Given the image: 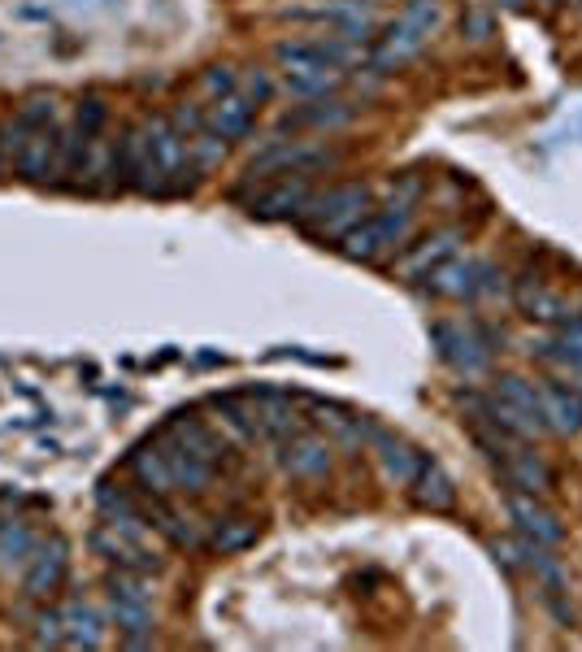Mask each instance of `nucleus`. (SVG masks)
Masks as SVG:
<instances>
[{"mask_svg": "<svg viewBox=\"0 0 582 652\" xmlns=\"http://www.w3.org/2000/svg\"><path fill=\"white\" fill-rule=\"evenodd\" d=\"M352 113H356V109H352L348 100H339V96H322V100L304 105L300 113H291L288 126H317V131H335V126H343Z\"/></svg>", "mask_w": 582, "mask_h": 652, "instance_id": "nucleus-21", "label": "nucleus"}, {"mask_svg": "<svg viewBox=\"0 0 582 652\" xmlns=\"http://www.w3.org/2000/svg\"><path fill=\"white\" fill-rule=\"evenodd\" d=\"M61 579H65V544L52 540V544H44V548L31 553L22 588H26V596H48V592L61 588Z\"/></svg>", "mask_w": 582, "mask_h": 652, "instance_id": "nucleus-14", "label": "nucleus"}, {"mask_svg": "<svg viewBox=\"0 0 582 652\" xmlns=\"http://www.w3.org/2000/svg\"><path fill=\"white\" fill-rule=\"evenodd\" d=\"M113 623L126 636V644H148L153 640V601L140 596H113Z\"/></svg>", "mask_w": 582, "mask_h": 652, "instance_id": "nucleus-20", "label": "nucleus"}, {"mask_svg": "<svg viewBox=\"0 0 582 652\" xmlns=\"http://www.w3.org/2000/svg\"><path fill=\"white\" fill-rule=\"evenodd\" d=\"M461 26H465V35H470V39H487V35H492V17H487V13H474V17H470V22H461Z\"/></svg>", "mask_w": 582, "mask_h": 652, "instance_id": "nucleus-29", "label": "nucleus"}, {"mask_svg": "<svg viewBox=\"0 0 582 652\" xmlns=\"http://www.w3.org/2000/svg\"><path fill=\"white\" fill-rule=\"evenodd\" d=\"M369 188L365 183H339V188H326V192H313V201L304 205L300 222L313 231V236H326V240H343L361 218H369Z\"/></svg>", "mask_w": 582, "mask_h": 652, "instance_id": "nucleus-1", "label": "nucleus"}, {"mask_svg": "<svg viewBox=\"0 0 582 652\" xmlns=\"http://www.w3.org/2000/svg\"><path fill=\"white\" fill-rule=\"evenodd\" d=\"M500 474L509 479L513 492L544 496V492L553 487V470H548V461H544L539 452H531V448H518V444H509V452H505V461H500Z\"/></svg>", "mask_w": 582, "mask_h": 652, "instance_id": "nucleus-11", "label": "nucleus"}, {"mask_svg": "<svg viewBox=\"0 0 582 652\" xmlns=\"http://www.w3.org/2000/svg\"><path fill=\"white\" fill-rule=\"evenodd\" d=\"M505 4H509V9H522V4H526V0H505Z\"/></svg>", "mask_w": 582, "mask_h": 652, "instance_id": "nucleus-31", "label": "nucleus"}, {"mask_svg": "<svg viewBox=\"0 0 582 652\" xmlns=\"http://www.w3.org/2000/svg\"><path fill=\"white\" fill-rule=\"evenodd\" d=\"M518 301H522V310H526L531 318H544V323H570V314H574L561 297H553V292H544V288H522Z\"/></svg>", "mask_w": 582, "mask_h": 652, "instance_id": "nucleus-24", "label": "nucleus"}, {"mask_svg": "<svg viewBox=\"0 0 582 652\" xmlns=\"http://www.w3.org/2000/svg\"><path fill=\"white\" fill-rule=\"evenodd\" d=\"M174 131L183 135V140H192V135H201L205 131V113H201V105H192V100H183L179 109H174Z\"/></svg>", "mask_w": 582, "mask_h": 652, "instance_id": "nucleus-28", "label": "nucleus"}, {"mask_svg": "<svg viewBox=\"0 0 582 652\" xmlns=\"http://www.w3.org/2000/svg\"><path fill=\"white\" fill-rule=\"evenodd\" d=\"M339 87V70H308V74H288L283 79V92L295 100H322Z\"/></svg>", "mask_w": 582, "mask_h": 652, "instance_id": "nucleus-23", "label": "nucleus"}, {"mask_svg": "<svg viewBox=\"0 0 582 652\" xmlns=\"http://www.w3.org/2000/svg\"><path fill=\"white\" fill-rule=\"evenodd\" d=\"M31 553H35V535L26 531V522L0 518V566L13 570L22 562H31Z\"/></svg>", "mask_w": 582, "mask_h": 652, "instance_id": "nucleus-22", "label": "nucleus"}, {"mask_svg": "<svg viewBox=\"0 0 582 652\" xmlns=\"http://www.w3.org/2000/svg\"><path fill=\"white\" fill-rule=\"evenodd\" d=\"M431 335H435L439 357H444L457 374L478 378V374L492 365V339H487V330H478V326H457V323H435Z\"/></svg>", "mask_w": 582, "mask_h": 652, "instance_id": "nucleus-5", "label": "nucleus"}, {"mask_svg": "<svg viewBox=\"0 0 582 652\" xmlns=\"http://www.w3.org/2000/svg\"><path fill=\"white\" fill-rule=\"evenodd\" d=\"M561 339H566L570 348H579L582 352V318H570V323L561 326Z\"/></svg>", "mask_w": 582, "mask_h": 652, "instance_id": "nucleus-30", "label": "nucleus"}, {"mask_svg": "<svg viewBox=\"0 0 582 652\" xmlns=\"http://www.w3.org/2000/svg\"><path fill=\"white\" fill-rule=\"evenodd\" d=\"M374 452H378L383 474H387L396 487H409V483L417 479L422 461H426V452H417L413 444H404V439H396V435H387V431L374 435Z\"/></svg>", "mask_w": 582, "mask_h": 652, "instance_id": "nucleus-13", "label": "nucleus"}, {"mask_svg": "<svg viewBox=\"0 0 582 652\" xmlns=\"http://www.w3.org/2000/svg\"><path fill=\"white\" fill-rule=\"evenodd\" d=\"M205 126H209L218 140H244V135L253 131V105H248L240 92H231V96L214 100V109L205 113Z\"/></svg>", "mask_w": 582, "mask_h": 652, "instance_id": "nucleus-18", "label": "nucleus"}, {"mask_svg": "<svg viewBox=\"0 0 582 652\" xmlns=\"http://www.w3.org/2000/svg\"><path fill=\"white\" fill-rule=\"evenodd\" d=\"M61 157H65V140H61V131L48 122V126H39V131L26 140V148L17 153V170H22L31 183H44V179H52V174L61 170Z\"/></svg>", "mask_w": 582, "mask_h": 652, "instance_id": "nucleus-10", "label": "nucleus"}, {"mask_svg": "<svg viewBox=\"0 0 582 652\" xmlns=\"http://www.w3.org/2000/svg\"><path fill=\"white\" fill-rule=\"evenodd\" d=\"M431 292L448 301H478V297L505 292V275L478 257H448L444 266L431 270Z\"/></svg>", "mask_w": 582, "mask_h": 652, "instance_id": "nucleus-4", "label": "nucleus"}, {"mask_svg": "<svg viewBox=\"0 0 582 652\" xmlns=\"http://www.w3.org/2000/svg\"><path fill=\"white\" fill-rule=\"evenodd\" d=\"M413 487V500L422 505V509H435V514H444V509H452L457 505V487H452V479L444 474V466L439 461H422V470H417V479L409 483Z\"/></svg>", "mask_w": 582, "mask_h": 652, "instance_id": "nucleus-19", "label": "nucleus"}, {"mask_svg": "<svg viewBox=\"0 0 582 652\" xmlns=\"http://www.w3.org/2000/svg\"><path fill=\"white\" fill-rule=\"evenodd\" d=\"M335 166V153L326 148H308V144H295V140H270L253 161H248V174L253 179H270V174H313V170H326Z\"/></svg>", "mask_w": 582, "mask_h": 652, "instance_id": "nucleus-6", "label": "nucleus"}, {"mask_svg": "<svg viewBox=\"0 0 582 652\" xmlns=\"http://www.w3.org/2000/svg\"><path fill=\"white\" fill-rule=\"evenodd\" d=\"M209 544H214L218 553H240V548L257 544V522H248V518H227V522H218V531L209 535Z\"/></svg>", "mask_w": 582, "mask_h": 652, "instance_id": "nucleus-25", "label": "nucleus"}, {"mask_svg": "<svg viewBox=\"0 0 582 652\" xmlns=\"http://www.w3.org/2000/svg\"><path fill=\"white\" fill-rule=\"evenodd\" d=\"M409 205H413V201L391 196L378 214L361 218V222L343 236V257H352V262H374V257H383L387 249L404 244L409 222H413V209H409Z\"/></svg>", "mask_w": 582, "mask_h": 652, "instance_id": "nucleus-2", "label": "nucleus"}, {"mask_svg": "<svg viewBox=\"0 0 582 652\" xmlns=\"http://www.w3.org/2000/svg\"><path fill=\"white\" fill-rule=\"evenodd\" d=\"M574 4H579V9H582V0H574Z\"/></svg>", "mask_w": 582, "mask_h": 652, "instance_id": "nucleus-32", "label": "nucleus"}, {"mask_svg": "<svg viewBox=\"0 0 582 652\" xmlns=\"http://www.w3.org/2000/svg\"><path fill=\"white\" fill-rule=\"evenodd\" d=\"M330 461H335L330 439H322L313 431H291L288 439H279V466H283V474L300 479V483L322 479L330 470Z\"/></svg>", "mask_w": 582, "mask_h": 652, "instance_id": "nucleus-7", "label": "nucleus"}, {"mask_svg": "<svg viewBox=\"0 0 582 652\" xmlns=\"http://www.w3.org/2000/svg\"><path fill=\"white\" fill-rule=\"evenodd\" d=\"M313 201L308 183L295 174V179H283L275 188H266L262 196H253V218H266V222H283V218H300L304 205Z\"/></svg>", "mask_w": 582, "mask_h": 652, "instance_id": "nucleus-12", "label": "nucleus"}, {"mask_svg": "<svg viewBox=\"0 0 582 652\" xmlns=\"http://www.w3.org/2000/svg\"><path fill=\"white\" fill-rule=\"evenodd\" d=\"M235 92H240V96H244V100L257 109V105H266V100L275 96V83H270V74H266V70H253V74H248V79H244Z\"/></svg>", "mask_w": 582, "mask_h": 652, "instance_id": "nucleus-27", "label": "nucleus"}, {"mask_svg": "<svg viewBox=\"0 0 582 652\" xmlns=\"http://www.w3.org/2000/svg\"><path fill=\"white\" fill-rule=\"evenodd\" d=\"M457 244H461V236H457V231H435V236H426L413 253H404V257H400V275H409V279L431 275L435 266H444L448 257H457Z\"/></svg>", "mask_w": 582, "mask_h": 652, "instance_id": "nucleus-17", "label": "nucleus"}, {"mask_svg": "<svg viewBox=\"0 0 582 652\" xmlns=\"http://www.w3.org/2000/svg\"><path fill=\"white\" fill-rule=\"evenodd\" d=\"M39 640L48 644H74V649H96L105 636H100V618L87 609V605H65L57 614H44L39 618Z\"/></svg>", "mask_w": 582, "mask_h": 652, "instance_id": "nucleus-8", "label": "nucleus"}, {"mask_svg": "<svg viewBox=\"0 0 582 652\" xmlns=\"http://www.w3.org/2000/svg\"><path fill=\"white\" fill-rule=\"evenodd\" d=\"M439 26V4L435 0H409V9L387 26L383 44L374 48V70H391V65H404L409 57L422 52V44L435 35Z\"/></svg>", "mask_w": 582, "mask_h": 652, "instance_id": "nucleus-3", "label": "nucleus"}, {"mask_svg": "<svg viewBox=\"0 0 582 652\" xmlns=\"http://www.w3.org/2000/svg\"><path fill=\"white\" fill-rule=\"evenodd\" d=\"M539 396H544V418H548V431L579 435V431H582V391H579V387L544 383V387H539Z\"/></svg>", "mask_w": 582, "mask_h": 652, "instance_id": "nucleus-16", "label": "nucleus"}, {"mask_svg": "<svg viewBox=\"0 0 582 652\" xmlns=\"http://www.w3.org/2000/svg\"><path fill=\"white\" fill-rule=\"evenodd\" d=\"M201 87H205V96L222 100V96H231V92L240 87V79H235V70H231V65H209V70H205V79H201Z\"/></svg>", "mask_w": 582, "mask_h": 652, "instance_id": "nucleus-26", "label": "nucleus"}, {"mask_svg": "<svg viewBox=\"0 0 582 652\" xmlns=\"http://www.w3.org/2000/svg\"><path fill=\"white\" fill-rule=\"evenodd\" d=\"M131 474H135V483L148 492V496H170V492H179L174 487V474H170V457H166V448H161V439L157 444H144L140 452H131Z\"/></svg>", "mask_w": 582, "mask_h": 652, "instance_id": "nucleus-15", "label": "nucleus"}, {"mask_svg": "<svg viewBox=\"0 0 582 652\" xmlns=\"http://www.w3.org/2000/svg\"><path fill=\"white\" fill-rule=\"evenodd\" d=\"M509 518L518 522V535H526L535 544H548V548H557L561 535H566L557 514L539 496H531V492H509Z\"/></svg>", "mask_w": 582, "mask_h": 652, "instance_id": "nucleus-9", "label": "nucleus"}]
</instances>
